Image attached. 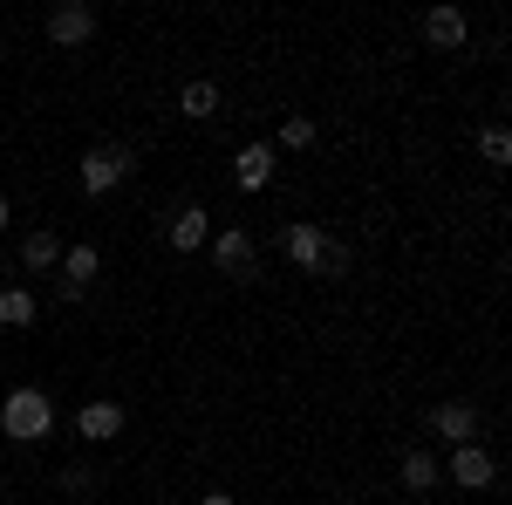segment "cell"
Returning <instances> with one entry per match:
<instances>
[{
	"label": "cell",
	"instance_id": "cell-13",
	"mask_svg": "<svg viewBox=\"0 0 512 505\" xmlns=\"http://www.w3.org/2000/svg\"><path fill=\"white\" fill-rule=\"evenodd\" d=\"M21 267H28V273H48V267H62V239L48 233V226H35V233L21 239Z\"/></svg>",
	"mask_w": 512,
	"mask_h": 505
},
{
	"label": "cell",
	"instance_id": "cell-4",
	"mask_svg": "<svg viewBox=\"0 0 512 505\" xmlns=\"http://www.w3.org/2000/svg\"><path fill=\"white\" fill-rule=\"evenodd\" d=\"M458 492H485L492 478H499V458L485 451V444H451V465H437Z\"/></svg>",
	"mask_w": 512,
	"mask_h": 505
},
{
	"label": "cell",
	"instance_id": "cell-7",
	"mask_svg": "<svg viewBox=\"0 0 512 505\" xmlns=\"http://www.w3.org/2000/svg\"><path fill=\"white\" fill-rule=\"evenodd\" d=\"M478 403H465V396H444L431 410V437H444V444H478Z\"/></svg>",
	"mask_w": 512,
	"mask_h": 505
},
{
	"label": "cell",
	"instance_id": "cell-12",
	"mask_svg": "<svg viewBox=\"0 0 512 505\" xmlns=\"http://www.w3.org/2000/svg\"><path fill=\"white\" fill-rule=\"evenodd\" d=\"M76 437H89V444L123 437V403H82L76 410Z\"/></svg>",
	"mask_w": 512,
	"mask_h": 505
},
{
	"label": "cell",
	"instance_id": "cell-14",
	"mask_svg": "<svg viewBox=\"0 0 512 505\" xmlns=\"http://www.w3.org/2000/svg\"><path fill=\"white\" fill-rule=\"evenodd\" d=\"M178 110H185L192 123H212L219 117V82H205V76L185 82V89H178Z\"/></svg>",
	"mask_w": 512,
	"mask_h": 505
},
{
	"label": "cell",
	"instance_id": "cell-20",
	"mask_svg": "<svg viewBox=\"0 0 512 505\" xmlns=\"http://www.w3.org/2000/svg\"><path fill=\"white\" fill-rule=\"evenodd\" d=\"M7 219H14V212H7V198H0V233H7Z\"/></svg>",
	"mask_w": 512,
	"mask_h": 505
},
{
	"label": "cell",
	"instance_id": "cell-17",
	"mask_svg": "<svg viewBox=\"0 0 512 505\" xmlns=\"http://www.w3.org/2000/svg\"><path fill=\"white\" fill-rule=\"evenodd\" d=\"M321 130H315V117H287L280 123V137H274V151H308Z\"/></svg>",
	"mask_w": 512,
	"mask_h": 505
},
{
	"label": "cell",
	"instance_id": "cell-16",
	"mask_svg": "<svg viewBox=\"0 0 512 505\" xmlns=\"http://www.w3.org/2000/svg\"><path fill=\"white\" fill-rule=\"evenodd\" d=\"M437 478H444V471H437L431 451H403V492H431Z\"/></svg>",
	"mask_w": 512,
	"mask_h": 505
},
{
	"label": "cell",
	"instance_id": "cell-9",
	"mask_svg": "<svg viewBox=\"0 0 512 505\" xmlns=\"http://www.w3.org/2000/svg\"><path fill=\"white\" fill-rule=\"evenodd\" d=\"M164 239H171V253H198V246L212 239V212H205V205H178L171 226H164Z\"/></svg>",
	"mask_w": 512,
	"mask_h": 505
},
{
	"label": "cell",
	"instance_id": "cell-11",
	"mask_svg": "<svg viewBox=\"0 0 512 505\" xmlns=\"http://www.w3.org/2000/svg\"><path fill=\"white\" fill-rule=\"evenodd\" d=\"M424 41H431V48H444V55H451V48H465V41H472L465 7H431V14H424Z\"/></svg>",
	"mask_w": 512,
	"mask_h": 505
},
{
	"label": "cell",
	"instance_id": "cell-19",
	"mask_svg": "<svg viewBox=\"0 0 512 505\" xmlns=\"http://www.w3.org/2000/svg\"><path fill=\"white\" fill-rule=\"evenodd\" d=\"M198 505H233V499H226V492H205V499H198Z\"/></svg>",
	"mask_w": 512,
	"mask_h": 505
},
{
	"label": "cell",
	"instance_id": "cell-3",
	"mask_svg": "<svg viewBox=\"0 0 512 505\" xmlns=\"http://www.w3.org/2000/svg\"><path fill=\"white\" fill-rule=\"evenodd\" d=\"M212 267L226 273V280H253L260 273V246L246 226H226V233H212Z\"/></svg>",
	"mask_w": 512,
	"mask_h": 505
},
{
	"label": "cell",
	"instance_id": "cell-8",
	"mask_svg": "<svg viewBox=\"0 0 512 505\" xmlns=\"http://www.w3.org/2000/svg\"><path fill=\"white\" fill-rule=\"evenodd\" d=\"M274 164H280L274 144H246V151L233 157V185L239 192H267V185H274Z\"/></svg>",
	"mask_w": 512,
	"mask_h": 505
},
{
	"label": "cell",
	"instance_id": "cell-15",
	"mask_svg": "<svg viewBox=\"0 0 512 505\" xmlns=\"http://www.w3.org/2000/svg\"><path fill=\"white\" fill-rule=\"evenodd\" d=\"M0 328H35V294L28 287H0Z\"/></svg>",
	"mask_w": 512,
	"mask_h": 505
},
{
	"label": "cell",
	"instance_id": "cell-6",
	"mask_svg": "<svg viewBox=\"0 0 512 505\" xmlns=\"http://www.w3.org/2000/svg\"><path fill=\"white\" fill-rule=\"evenodd\" d=\"M280 246H287V260H294L301 273H321V267H328V246H335V239L321 233L315 219H294V226L280 233Z\"/></svg>",
	"mask_w": 512,
	"mask_h": 505
},
{
	"label": "cell",
	"instance_id": "cell-18",
	"mask_svg": "<svg viewBox=\"0 0 512 505\" xmlns=\"http://www.w3.org/2000/svg\"><path fill=\"white\" fill-rule=\"evenodd\" d=\"M478 157H485V164H512V137H506V123H485V130H478Z\"/></svg>",
	"mask_w": 512,
	"mask_h": 505
},
{
	"label": "cell",
	"instance_id": "cell-2",
	"mask_svg": "<svg viewBox=\"0 0 512 505\" xmlns=\"http://www.w3.org/2000/svg\"><path fill=\"white\" fill-rule=\"evenodd\" d=\"M137 178V151L130 144H96V151H82V164H76V185L89 198H110L117 185H130Z\"/></svg>",
	"mask_w": 512,
	"mask_h": 505
},
{
	"label": "cell",
	"instance_id": "cell-10",
	"mask_svg": "<svg viewBox=\"0 0 512 505\" xmlns=\"http://www.w3.org/2000/svg\"><path fill=\"white\" fill-rule=\"evenodd\" d=\"M103 273V260H96V246H62V280H55V294L62 301H82V287Z\"/></svg>",
	"mask_w": 512,
	"mask_h": 505
},
{
	"label": "cell",
	"instance_id": "cell-5",
	"mask_svg": "<svg viewBox=\"0 0 512 505\" xmlns=\"http://www.w3.org/2000/svg\"><path fill=\"white\" fill-rule=\"evenodd\" d=\"M96 28H103V14H96L89 0H62V7L48 14V41H55V48H82Z\"/></svg>",
	"mask_w": 512,
	"mask_h": 505
},
{
	"label": "cell",
	"instance_id": "cell-1",
	"mask_svg": "<svg viewBox=\"0 0 512 505\" xmlns=\"http://www.w3.org/2000/svg\"><path fill=\"white\" fill-rule=\"evenodd\" d=\"M0 430H7L14 444H41V437L55 430V403H48V389H35V383L7 389V403H0Z\"/></svg>",
	"mask_w": 512,
	"mask_h": 505
}]
</instances>
